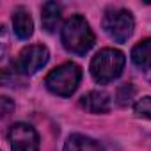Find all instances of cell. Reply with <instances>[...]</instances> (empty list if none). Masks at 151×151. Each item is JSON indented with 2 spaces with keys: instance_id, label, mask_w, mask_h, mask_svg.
<instances>
[{
  "instance_id": "cell-14",
  "label": "cell",
  "mask_w": 151,
  "mask_h": 151,
  "mask_svg": "<svg viewBox=\"0 0 151 151\" xmlns=\"http://www.w3.org/2000/svg\"><path fill=\"white\" fill-rule=\"evenodd\" d=\"M0 105H2V116H4V117L9 116V112L14 109V103H13L7 96H2V98H0Z\"/></svg>"
},
{
  "instance_id": "cell-7",
  "label": "cell",
  "mask_w": 151,
  "mask_h": 151,
  "mask_svg": "<svg viewBox=\"0 0 151 151\" xmlns=\"http://www.w3.org/2000/svg\"><path fill=\"white\" fill-rule=\"evenodd\" d=\"M80 107L91 114H107L112 107V100L105 91H89L80 98Z\"/></svg>"
},
{
  "instance_id": "cell-1",
  "label": "cell",
  "mask_w": 151,
  "mask_h": 151,
  "mask_svg": "<svg viewBox=\"0 0 151 151\" xmlns=\"http://www.w3.org/2000/svg\"><path fill=\"white\" fill-rule=\"evenodd\" d=\"M62 46L75 55H86L94 46V34L84 16L75 14L64 22L60 29Z\"/></svg>"
},
{
  "instance_id": "cell-13",
  "label": "cell",
  "mask_w": 151,
  "mask_h": 151,
  "mask_svg": "<svg viewBox=\"0 0 151 151\" xmlns=\"http://www.w3.org/2000/svg\"><path fill=\"white\" fill-rule=\"evenodd\" d=\"M133 112L137 117L151 119V96H144V98L137 100L133 105Z\"/></svg>"
},
{
  "instance_id": "cell-12",
  "label": "cell",
  "mask_w": 151,
  "mask_h": 151,
  "mask_svg": "<svg viewBox=\"0 0 151 151\" xmlns=\"http://www.w3.org/2000/svg\"><path fill=\"white\" fill-rule=\"evenodd\" d=\"M135 98V87L132 84H123L119 89H117V94H116V100L121 107H126L132 103V100Z\"/></svg>"
},
{
  "instance_id": "cell-4",
  "label": "cell",
  "mask_w": 151,
  "mask_h": 151,
  "mask_svg": "<svg viewBox=\"0 0 151 151\" xmlns=\"http://www.w3.org/2000/svg\"><path fill=\"white\" fill-rule=\"evenodd\" d=\"M103 30L116 43H124L132 37L135 29V20L126 9H112L103 16Z\"/></svg>"
},
{
  "instance_id": "cell-3",
  "label": "cell",
  "mask_w": 151,
  "mask_h": 151,
  "mask_svg": "<svg viewBox=\"0 0 151 151\" xmlns=\"http://www.w3.org/2000/svg\"><path fill=\"white\" fill-rule=\"evenodd\" d=\"M80 80H82V68L75 62H64L48 73L45 86L50 93L57 96H71L78 89Z\"/></svg>"
},
{
  "instance_id": "cell-11",
  "label": "cell",
  "mask_w": 151,
  "mask_h": 151,
  "mask_svg": "<svg viewBox=\"0 0 151 151\" xmlns=\"http://www.w3.org/2000/svg\"><path fill=\"white\" fill-rule=\"evenodd\" d=\"M132 62L142 69V71H149L151 69V37L140 41L139 45L133 46L132 50Z\"/></svg>"
},
{
  "instance_id": "cell-5",
  "label": "cell",
  "mask_w": 151,
  "mask_h": 151,
  "mask_svg": "<svg viewBox=\"0 0 151 151\" xmlns=\"http://www.w3.org/2000/svg\"><path fill=\"white\" fill-rule=\"evenodd\" d=\"M48 59H50V52L46 46H43V45L27 46L20 52V55L14 62V71L20 75H34L46 66Z\"/></svg>"
},
{
  "instance_id": "cell-2",
  "label": "cell",
  "mask_w": 151,
  "mask_h": 151,
  "mask_svg": "<svg viewBox=\"0 0 151 151\" xmlns=\"http://www.w3.org/2000/svg\"><path fill=\"white\" fill-rule=\"evenodd\" d=\"M126 57L121 50L116 48H103L100 50L93 60H91V77L96 84L105 86L109 82H114L124 69Z\"/></svg>"
},
{
  "instance_id": "cell-10",
  "label": "cell",
  "mask_w": 151,
  "mask_h": 151,
  "mask_svg": "<svg viewBox=\"0 0 151 151\" xmlns=\"http://www.w3.org/2000/svg\"><path fill=\"white\" fill-rule=\"evenodd\" d=\"M60 13H62V7L57 4V2H46L41 9V23H43V29L48 32V34H53L60 23Z\"/></svg>"
},
{
  "instance_id": "cell-8",
  "label": "cell",
  "mask_w": 151,
  "mask_h": 151,
  "mask_svg": "<svg viewBox=\"0 0 151 151\" xmlns=\"http://www.w3.org/2000/svg\"><path fill=\"white\" fill-rule=\"evenodd\" d=\"M13 29L20 39H29L34 34V22L25 7H16L13 13Z\"/></svg>"
},
{
  "instance_id": "cell-6",
  "label": "cell",
  "mask_w": 151,
  "mask_h": 151,
  "mask_svg": "<svg viewBox=\"0 0 151 151\" xmlns=\"http://www.w3.org/2000/svg\"><path fill=\"white\" fill-rule=\"evenodd\" d=\"M13 151H39V135L27 123H14L7 133Z\"/></svg>"
},
{
  "instance_id": "cell-9",
  "label": "cell",
  "mask_w": 151,
  "mask_h": 151,
  "mask_svg": "<svg viewBox=\"0 0 151 151\" xmlns=\"http://www.w3.org/2000/svg\"><path fill=\"white\" fill-rule=\"evenodd\" d=\"M64 151H105L103 146L82 133H73L68 137L66 144H64Z\"/></svg>"
}]
</instances>
